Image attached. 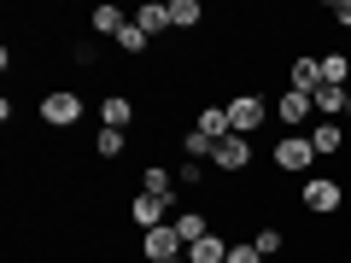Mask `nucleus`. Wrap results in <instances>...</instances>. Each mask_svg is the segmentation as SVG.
<instances>
[{
    "label": "nucleus",
    "instance_id": "10",
    "mask_svg": "<svg viewBox=\"0 0 351 263\" xmlns=\"http://www.w3.org/2000/svg\"><path fill=\"white\" fill-rule=\"evenodd\" d=\"M170 228H176V234H182V246H199V240L211 234V216H205L199 205H182V211L170 216Z\"/></svg>",
    "mask_w": 351,
    "mask_h": 263
},
{
    "label": "nucleus",
    "instance_id": "14",
    "mask_svg": "<svg viewBox=\"0 0 351 263\" xmlns=\"http://www.w3.org/2000/svg\"><path fill=\"white\" fill-rule=\"evenodd\" d=\"M135 24L147 29V41L170 36V0H147V6H135Z\"/></svg>",
    "mask_w": 351,
    "mask_h": 263
},
{
    "label": "nucleus",
    "instance_id": "25",
    "mask_svg": "<svg viewBox=\"0 0 351 263\" xmlns=\"http://www.w3.org/2000/svg\"><path fill=\"white\" fill-rule=\"evenodd\" d=\"M328 12H334V24H339V29H351V0H334Z\"/></svg>",
    "mask_w": 351,
    "mask_h": 263
},
{
    "label": "nucleus",
    "instance_id": "26",
    "mask_svg": "<svg viewBox=\"0 0 351 263\" xmlns=\"http://www.w3.org/2000/svg\"><path fill=\"white\" fill-rule=\"evenodd\" d=\"M346 123H351V94H346Z\"/></svg>",
    "mask_w": 351,
    "mask_h": 263
},
{
    "label": "nucleus",
    "instance_id": "22",
    "mask_svg": "<svg viewBox=\"0 0 351 263\" xmlns=\"http://www.w3.org/2000/svg\"><path fill=\"white\" fill-rule=\"evenodd\" d=\"M112 47L123 53V59H141V53H147V29H141L135 18H129V29H123V36H117V41H112Z\"/></svg>",
    "mask_w": 351,
    "mask_h": 263
},
{
    "label": "nucleus",
    "instance_id": "27",
    "mask_svg": "<svg viewBox=\"0 0 351 263\" xmlns=\"http://www.w3.org/2000/svg\"><path fill=\"white\" fill-rule=\"evenodd\" d=\"M176 263H188V258H176Z\"/></svg>",
    "mask_w": 351,
    "mask_h": 263
},
{
    "label": "nucleus",
    "instance_id": "23",
    "mask_svg": "<svg viewBox=\"0 0 351 263\" xmlns=\"http://www.w3.org/2000/svg\"><path fill=\"white\" fill-rule=\"evenodd\" d=\"M176 188H205V164H182V170H176Z\"/></svg>",
    "mask_w": 351,
    "mask_h": 263
},
{
    "label": "nucleus",
    "instance_id": "6",
    "mask_svg": "<svg viewBox=\"0 0 351 263\" xmlns=\"http://www.w3.org/2000/svg\"><path fill=\"white\" fill-rule=\"evenodd\" d=\"M141 258L147 263H176V258H188V246H182V234L164 223V228H147V234H141Z\"/></svg>",
    "mask_w": 351,
    "mask_h": 263
},
{
    "label": "nucleus",
    "instance_id": "12",
    "mask_svg": "<svg viewBox=\"0 0 351 263\" xmlns=\"http://www.w3.org/2000/svg\"><path fill=\"white\" fill-rule=\"evenodd\" d=\"M141 193H152V199H176V193H182V188H176V170H164L158 158L141 164Z\"/></svg>",
    "mask_w": 351,
    "mask_h": 263
},
{
    "label": "nucleus",
    "instance_id": "11",
    "mask_svg": "<svg viewBox=\"0 0 351 263\" xmlns=\"http://www.w3.org/2000/svg\"><path fill=\"white\" fill-rule=\"evenodd\" d=\"M129 18H135V12H123V6H112V0H106V6H94V18H88V29H94L100 41H117V36L129 29Z\"/></svg>",
    "mask_w": 351,
    "mask_h": 263
},
{
    "label": "nucleus",
    "instance_id": "20",
    "mask_svg": "<svg viewBox=\"0 0 351 263\" xmlns=\"http://www.w3.org/2000/svg\"><path fill=\"white\" fill-rule=\"evenodd\" d=\"M123 152H129V135H123V129H100V135H94V158L112 164V158H123Z\"/></svg>",
    "mask_w": 351,
    "mask_h": 263
},
{
    "label": "nucleus",
    "instance_id": "13",
    "mask_svg": "<svg viewBox=\"0 0 351 263\" xmlns=\"http://www.w3.org/2000/svg\"><path fill=\"white\" fill-rule=\"evenodd\" d=\"M129 123H135V100L129 94H106L100 100V129H123L129 135Z\"/></svg>",
    "mask_w": 351,
    "mask_h": 263
},
{
    "label": "nucleus",
    "instance_id": "5",
    "mask_svg": "<svg viewBox=\"0 0 351 263\" xmlns=\"http://www.w3.org/2000/svg\"><path fill=\"white\" fill-rule=\"evenodd\" d=\"M276 123L287 129V135H304V129L316 123V105H311V94H293V88H281V94H276Z\"/></svg>",
    "mask_w": 351,
    "mask_h": 263
},
{
    "label": "nucleus",
    "instance_id": "8",
    "mask_svg": "<svg viewBox=\"0 0 351 263\" xmlns=\"http://www.w3.org/2000/svg\"><path fill=\"white\" fill-rule=\"evenodd\" d=\"M287 88L293 94H316V88H322V53H299V59L287 64Z\"/></svg>",
    "mask_w": 351,
    "mask_h": 263
},
{
    "label": "nucleus",
    "instance_id": "18",
    "mask_svg": "<svg viewBox=\"0 0 351 263\" xmlns=\"http://www.w3.org/2000/svg\"><path fill=\"white\" fill-rule=\"evenodd\" d=\"M322 82L328 88H351V53H322Z\"/></svg>",
    "mask_w": 351,
    "mask_h": 263
},
{
    "label": "nucleus",
    "instance_id": "4",
    "mask_svg": "<svg viewBox=\"0 0 351 263\" xmlns=\"http://www.w3.org/2000/svg\"><path fill=\"white\" fill-rule=\"evenodd\" d=\"M269 164H276L281 175H311V164H316L311 135H281V140H276V152H269Z\"/></svg>",
    "mask_w": 351,
    "mask_h": 263
},
{
    "label": "nucleus",
    "instance_id": "3",
    "mask_svg": "<svg viewBox=\"0 0 351 263\" xmlns=\"http://www.w3.org/2000/svg\"><path fill=\"white\" fill-rule=\"evenodd\" d=\"M36 112H41V123H47V129H76L88 105H82V94H76V88H47Z\"/></svg>",
    "mask_w": 351,
    "mask_h": 263
},
{
    "label": "nucleus",
    "instance_id": "17",
    "mask_svg": "<svg viewBox=\"0 0 351 263\" xmlns=\"http://www.w3.org/2000/svg\"><path fill=\"white\" fill-rule=\"evenodd\" d=\"M228 246H234V240H223V234L211 228L199 246H188V263H228Z\"/></svg>",
    "mask_w": 351,
    "mask_h": 263
},
{
    "label": "nucleus",
    "instance_id": "15",
    "mask_svg": "<svg viewBox=\"0 0 351 263\" xmlns=\"http://www.w3.org/2000/svg\"><path fill=\"white\" fill-rule=\"evenodd\" d=\"M346 94H351V88H316V94H311V105H316V117H334V123H346Z\"/></svg>",
    "mask_w": 351,
    "mask_h": 263
},
{
    "label": "nucleus",
    "instance_id": "2",
    "mask_svg": "<svg viewBox=\"0 0 351 263\" xmlns=\"http://www.w3.org/2000/svg\"><path fill=\"white\" fill-rule=\"evenodd\" d=\"M299 205L311 216H339V205H346V181H339V175H304Z\"/></svg>",
    "mask_w": 351,
    "mask_h": 263
},
{
    "label": "nucleus",
    "instance_id": "16",
    "mask_svg": "<svg viewBox=\"0 0 351 263\" xmlns=\"http://www.w3.org/2000/svg\"><path fill=\"white\" fill-rule=\"evenodd\" d=\"M199 129L205 140H223V135H234V123H228V105H199Z\"/></svg>",
    "mask_w": 351,
    "mask_h": 263
},
{
    "label": "nucleus",
    "instance_id": "7",
    "mask_svg": "<svg viewBox=\"0 0 351 263\" xmlns=\"http://www.w3.org/2000/svg\"><path fill=\"white\" fill-rule=\"evenodd\" d=\"M252 140L246 135H223L217 140V152H211V170H223V175H240V170H252Z\"/></svg>",
    "mask_w": 351,
    "mask_h": 263
},
{
    "label": "nucleus",
    "instance_id": "19",
    "mask_svg": "<svg viewBox=\"0 0 351 263\" xmlns=\"http://www.w3.org/2000/svg\"><path fill=\"white\" fill-rule=\"evenodd\" d=\"M199 24H205L199 0H170V29H199Z\"/></svg>",
    "mask_w": 351,
    "mask_h": 263
},
{
    "label": "nucleus",
    "instance_id": "1",
    "mask_svg": "<svg viewBox=\"0 0 351 263\" xmlns=\"http://www.w3.org/2000/svg\"><path fill=\"white\" fill-rule=\"evenodd\" d=\"M228 105V123H234V135H258L263 123H269V117H276V100H263L258 88H246V94H234V100H223Z\"/></svg>",
    "mask_w": 351,
    "mask_h": 263
},
{
    "label": "nucleus",
    "instance_id": "9",
    "mask_svg": "<svg viewBox=\"0 0 351 263\" xmlns=\"http://www.w3.org/2000/svg\"><path fill=\"white\" fill-rule=\"evenodd\" d=\"M304 135H311L316 158H334V152H346V123H334V117H316Z\"/></svg>",
    "mask_w": 351,
    "mask_h": 263
},
{
    "label": "nucleus",
    "instance_id": "24",
    "mask_svg": "<svg viewBox=\"0 0 351 263\" xmlns=\"http://www.w3.org/2000/svg\"><path fill=\"white\" fill-rule=\"evenodd\" d=\"M228 263H263V251L252 246V240H234V246H228Z\"/></svg>",
    "mask_w": 351,
    "mask_h": 263
},
{
    "label": "nucleus",
    "instance_id": "21",
    "mask_svg": "<svg viewBox=\"0 0 351 263\" xmlns=\"http://www.w3.org/2000/svg\"><path fill=\"white\" fill-rule=\"evenodd\" d=\"M252 246H258V251H263V263H269V258H281V251H287V234L269 223V228H258V234H252Z\"/></svg>",
    "mask_w": 351,
    "mask_h": 263
}]
</instances>
